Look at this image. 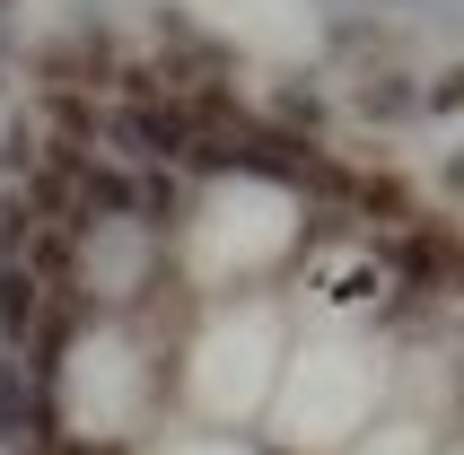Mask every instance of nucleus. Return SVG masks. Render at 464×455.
<instances>
[{"label":"nucleus","instance_id":"obj_1","mask_svg":"<svg viewBox=\"0 0 464 455\" xmlns=\"http://www.w3.org/2000/svg\"><path fill=\"white\" fill-rule=\"evenodd\" d=\"M377 394H386L377 351H360V342H307V351L281 359L272 430H281L289 455H342L368 421H377Z\"/></svg>","mask_w":464,"mask_h":455},{"label":"nucleus","instance_id":"obj_2","mask_svg":"<svg viewBox=\"0 0 464 455\" xmlns=\"http://www.w3.org/2000/svg\"><path fill=\"white\" fill-rule=\"evenodd\" d=\"M298 246V193L272 176H219L193 210V280H255Z\"/></svg>","mask_w":464,"mask_h":455},{"label":"nucleus","instance_id":"obj_3","mask_svg":"<svg viewBox=\"0 0 464 455\" xmlns=\"http://www.w3.org/2000/svg\"><path fill=\"white\" fill-rule=\"evenodd\" d=\"M281 324L263 315V306H228V315H210L193 359H184V394L210 411V421H246V411L272 403V385H281Z\"/></svg>","mask_w":464,"mask_h":455},{"label":"nucleus","instance_id":"obj_4","mask_svg":"<svg viewBox=\"0 0 464 455\" xmlns=\"http://www.w3.org/2000/svg\"><path fill=\"white\" fill-rule=\"evenodd\" d=\"M150 403V368L123 333H79L62 359V421L79 438H123Z\"/></svg>","mask_w":464,"mask_h":455},{"label":"nucleus","instance_id":"obj_5","mask_svg":"<svg viewBox=\"0 0 464 455\" xmlns=\"http://www.w3.org/2000/svg\"><path fill=\"white\" fill-rule=\"evenodd\" d=\"M219 26H237L246 44H298L307 35V0H193Z\"/></svg>","mask_w":464,"mask_h":455},{"label":"nucleus","instance_id":"obj_6","mask_svg":"<svg viewBox=\"0 0 464 455\" xmlns=\"http://www.w3.org/2000/svg\"><path fill=\"white\" fill-rule=\"evenodd\" d=\"M176 455H255V447H237V438H184Z\"/></svg>","mask_w":464,"mask_h":455}]
</instances>
